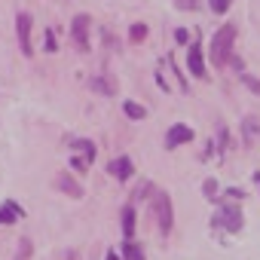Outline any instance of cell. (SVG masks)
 <instances>
[{
    "label": "cell",
    "mask_w": 260,
    "mask_h": 260,
    "mask_svg": "<svg viewBox=\"0 0 260 260\" xmlns=\"http://www.w3.org/2000/svg\"><path fill=\"white\" fill-rule=\"evenodd\" d=\"M233 40H236V25H223L220 31H214V37H211V58H214V64H226L230 61Z\"/></svg>",
    "instance_id": "cell-1"
},
{
    "label": "cell",
    "mask_w": 260,
    "mask_h": 260,
    "mask_svg": "<svg viewBox=\"0 0 260 260\" xmlns=\"http://www.w3.org/2000/svg\"><path fill=\"white\" fill-rule=\"evenodd\" d=\"M153 211H156V220H159V230L162 233H172V199L166 193H153Z\"/></svg>",
    "instance_id": "cell-2"
},
{
    "label": "cell",
    "mask_w": 260,
    "mask_h": 260,
    "mask_svg": "<svg viewBox=\"0 0 260 260\" xmlns=\"http://www.w3.org/2000/svg\"><path fill=\"white\" fill-rule=\"evenodd\" d=\"M89 28H92L89 16H77L71 22V37H74V43H77L80 52H89Z\"/></svg>",
    "instance_id": "cell-3"
},
{
    "label": "cell",
    "mask_w": 260,
    "mask_h": 260,
    "mask_svg": "<svg viewBox=\"0 0 260 260\" xmlns=\"http://www.w3.org/2000/svg\"><path fill=\"white\" fill-rule=\"evenodd\" d=\"M214 226H223L230 233H239L242 230V211L236 205H223L217 214H214Z\"/></svg>",
    "instance_id": "cell-4"
},
{
    "label": "cell",
    "mask_w": 260,
    "mask_h": 260,
    "mask_svg": "<svg viewBox=\"0 0 260 260\" xmlns=\"http://www.w3.org/2000/svg\"><path fill=\"white\" fill-rule=\"evenodd\" d=\"M16 31H19V46H22V52H25V55H34V49H31V16H28V13H19V16H16Z\"/></svg>",
    "instance_id": "cell-5"
},
{
    "label": "cell",
    "mask_w": 260,
    "mask_h": 260,
    "mask_svg": "<svg viewBox=\"0 0 260 260\" xmlns=\"http://www.w3.org/2000/svg\"><path fill=\"white\" fill-rule=\"evenodd\" d=\"M74 150H80V153L71 159V162H74V169H80V172H83V169H89V162L95 159V144H89V141H77V144H74Z\"/></svg>",
    "instance_id": "cell-6"
},
{
    "label": "cell",
    "mask_w": 260,
    "mask_h": 260,
    "mask_svg": "<svg viewBox=\"0 0 260 260\" xmlns=\"http://www.w3.org/2000/svg\"><path fill=\"white\" fill-rule=\"evenodd\" d=\"M193 141V128L190 125H172L169 135H166V147H178V144H187Z\"/></svg>",
    "instance_id": "cell-7"
},
{
    "label": "cell",
    "mask_w": 260,
    "mask_h": 260,
    "mask_svg": "<svg viewBox=\"0 0 260 260\" xmlns=\"http://www.w3.org/2000/svg\"><path fill=\"white\" fill-rule=\"evenodd\" d=\"M107 172L116 178V181H128V178H132V159H128V156H119V159H113L110 166H107Z\"/></svg>",
    "instance_id": "cell-8"
},
{
    "label": "cell",
    "mask_w": 260,
    "mask_h": 260,
    "mask_svg": "<svg viewBox=\"0 0 260 260\" xmlns=\"http://www.w3.org/2000/svg\"><path fill=\"white\" fill-rule=\"evenodd\" d=\"M187 64H190V74H193V77H199V80L208 77V74H205V61H202V49H199V46H190V52H187Z\"/></svg>",
    "instance_id": "cell-9"
},
{
    "label": "cell",
    "mask_w": 260,
    "mask_h": 260,
    "mask_svg": "<svg viewBox=\"0 0 260 260\" xmlns=\"http://www.w3.org/2000/svg\"><path fill=\"white\" fill-rule=\"evenodd\" d=\"M242 135H245V144H248V147L260 141V119H257V116H248V119L242 122Z\"/></svg>",
    "instance_id": "cell-10"
},
{
    "label": "cell",
    "mask_w": 260,
    "mask_h": 260,
    "mask_svg": "<svg viewBox=\"0 0 260 260\" xmlns=\"http://www.w3.org/2000/svg\"><path fill=\"white\" fill-rule=\"evenodd\" d=\"M22 217V208L16 202H4V208H0V223H16Z\"/></svg>",
    "instance_id": "cell-11"
},
{
    "label": "cell",
    "mask_w": 260,
    "mask_h": 260,
    "mask_svg": "<svg viewBox=\"0 0 260 260\" xmlns=\"http://www.w3.org/2000/svg\"><path fill=\"white\" fill-rule=\"evenodd\" d=\"M89 86H92L95 92H101V95H116V83H110L107 77H92Z\"/></svg>",
    "instance_id": "cell-12"
},
{
    "label": "cell",
    "mask_w": 260,
    "mask_h": 260,
    "mask_svg": "<svg viewBox=\"0 0 260 260\" xmlns=\"http://www.w3.org/2000/svg\"><path fill=\"white\" fill-rule=\"evenodd\" d=\"M55 184H58V187H61L64 193H71L74 199H80V196H83V187H80L77 181H71L68 175H58V181H55Z\"/></svg>",
    "instance_id": "cell-13"
},
{
    "label": "cell",
    "mask_w": 260,
    "mask_h": 260,
    "mask_svg": "<svg viewBox=\"0 0 260 260\" xmlns=\"http://www.w3.org/2000/svg\"><path fill=\"white\" fill-rule=\"evenodd\" d=\"M122 233L132 239V233H135V208L132 205H125L122 208Z\"/></svg>",
    "instance_id": "cell-14"
},
{
    "label": "cell",
    "mask_w": 260,
    "mask_h": 260,
    "mask_svg": "<svg viewBox=\"0 0 260 260\" xmlns=\"http://www.w3.org/2000/svg\"><path fill=\"white\" fill-rule=\"evenodd\" d=\"M122 251H125V260H147V257H144V251H141V245H138V242H132V239L122 245Z\"/></svg>",
    "instance_id": "cell-15"
},
{
    "label": "cell",
    "mask_w": 260,
    "mask_h": 260,
    "mask_svg": "<svg viewBox=\"0 0 260 260\" xmlns=\"http://www.w3.org/2000/svg\"><path fill=\"white\" fill-rule=\"evenodd\" d=\"M122 110H125V116H128V119H144V116H147V110H144L141 104H135V101H125V104H122Z\"/></svg>",
    "instance_id": "cell-16"
},
{
    "label": "cell",
    "mask_w": 260,
    "mask_h": 260,
    "mask_svg": "<svg viewBox=\"0 0 260 260\" xmlns=\"http://www.w3.org/2000/svg\"><path fill=\"white\" fill-rule=\"evenodd\" d=\"M239 80H242L251 92H257V95H260V80H257V77H251V74H239Z\"/></svg>",
    "instance_id": "cell-17"
},
{
    "label": "cell",
    "mask_w": 260,
    "mask_h": 260,
    "mask_svg": "<svg viewBox=\"0 0 260 260\" xmlns=\"http://www.w3.org/2000/svg\"><path fill=\"white\" fill-rule=\"evenodd\" d=\"M208 7H211V13H226L230 0H208Z\"/></svg>",
    "instance_id": "cell-18"
},
{
    "label": "cell",
    "mask_w": 260,
    "mask_h": 260,
    "mask_svg": "<svg viewBox=\"0 0 260 260\" xmlns=\"http://www.w3.org/2000/svg\"><path fill=\"white\" fill-rule=\"evenodd\" d=\"M147 37V25H135L132 28V40H144Z\"/></svg>",
    "instance_id": "cell-19"
},
{
    "label": "cell",
    "mask_w": 260,
    "mask_h": 260,
    "mask_svg": "<svg viewBox=\"0 0 260 260\" xmlns=\"http://www.w3.org/2000/svg\"><path fill=\"white\" fill-rule=\"evenodd\" d=\"M175 7L187 13V10H196V0H175Z\"/></svg>",
    "instance_id": "cell-20"
},
{
    "label": "cell",
    "mask_w": 260,
    "mask_h": 260,
    "mask_svg": "<svg viewBox=\"0 0 260 260\" xmlns=\"http://www.w3.org/2000/svg\"><path fill=\"white\" fill-rule=\"evenodd\" d=\"M202 190H205V196H208V199H214V196H217V184H214V181H205V187H202Z\"/></svg>",
    "instance_id": "cell-21"
},
{
    "label": "cell",
    "mask_w": 260,
    "mask_h": 260,
    "mask_svg": "<svg viewBox=\"0 0 260 260\" xmlns=\"http://www.w3.org/2000/svg\"><path fill=\"white\" fill-rule=\"evenodd\" d=\"M46 52H55V37H52V31H46Z\"/></svg>",
    "instance_id": "cell-22"
},
{
    "label": "cell",
    "mask_w": 260,
    "mask_h": 260,
    "mask_svg": "<svg viewBox=\"0 0 260 260\" xmlns=\"http://www.w3.org/2000/svg\"><path fill=\"white\" fill-rule=\"evenodd\" d=\"M175 40H178V43H187V31H184V28H178V31H175Z\"/></svg>",
    "instance_id": "cell-23"
},
{
    "label": "cell",
    "mask_w": 260,
    "mask_h": 260,
    "mask_svg": "<svg viewBox=\"0 0 260 260\" xmlns=\"http://www.w3.org/2000/svg\"><path fill=\"white\" fill-rule=\"evenodd\" d=\"M107 260H119V257H116V254H113V251H110V254H107Z\"/></svg>",
    "instance_id": "cell-24"
}]
</instances>
